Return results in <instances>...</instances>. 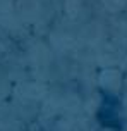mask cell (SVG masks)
Segmentation results:
<instances>
[{
	"instance_id": "6da1fadb",
	"label": "cell",
	"mask_w": 127,
	"mask_h": 131,
	"mask_svg": "<svg viewBox=\"0 0 127 131\" xmlns=\"http://www.w3.org/2000/svg\"><path fill=\"white\" fill-rule=\"evenodd\" d=\"M98 117H100L101 124L107 128H119V100L114 95H110V93L103 95Z\"/></svg>"
}]
</instances>
